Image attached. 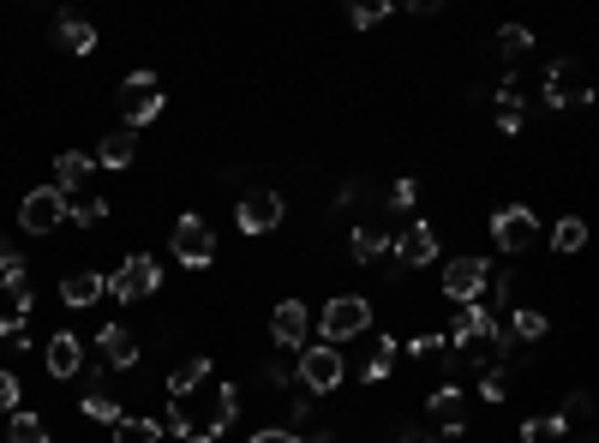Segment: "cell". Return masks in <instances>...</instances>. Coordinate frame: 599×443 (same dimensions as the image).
I'll list each match as a JSON object with an SVG mask.
<instances>
[{
	"instance_id": "cell-5",
	"label": "cell",
	"mask_w": 599,
	"mask_h": 443,
	"mask_svg": "<svg viewBox=\"0 0 599 443\" xmlns=\"http://www.w3.org/2000/svg\"><path fill=\"white\" fill-rule=\"evenodd\" d=\"M61 222H66V192L61 186L24 192V204H19V228L24 234H61Z\"/></svg>"
},
{
	"instance_id": "cell-31",
	"label": "cell",
	"mask_w": 599,
	"mask_h": 443,
	"mask_svg": "<svg viewBox=\"0 0 599 443\" xmlns=\"http://www.w3.org/2000/svg\"><path fill=\"white\" fill-rule=\"evenodd\" d=\"M109 216V204L102 198H66V222H79V228H91V222Z\"/></svg>"
},
{
	"instance_id": "cell-3",
	"label": "cell",
	"mask_w": 599,
	"mask_h": 443,
	"mask_svg": "<svg viewBox=\"0 0 599 443\" xmlns=\"http://www.w3.org/2000/svg\"><path fill=\"white\" fill-rule=\"evenodd\" d=\"M156 288H163V264H156V258H144V253H133V258L121 264V270L109 276V293H114L121 306H138V300H151Z\"/></svg>"
},
{
	"instance_id": "cell-33",
	"label": "cell",
	"mask_w": 599,
	"mask_h": 443,
	"mask_svg": "<svg viewBox=\"0 0 599 443\" xmlns=\"http://www.w3.org/2000/svg\"><path fill=\"white\" fill-rule=\"evenodd\" d=\"M551 437H569L558 413H551V420H528V425H521V443H551Z\"/></svg>"
},
{
	"instance_id": "cell-22",
	"label": "cell",
	"mask_w": 599,
	"mask_h": 443,
	"mask_svg": "<svg viewBox=\"0 0 599 443\" xmlns=\"http://www.w3.org/2000/svg\"><path fill=\"white\" fill-rule=\"evenodd\" d=\"M384 234H378V228H354V234H348V253H354V264H378V258H384Z\"/></svg>"
},
{
	"instance_id": "cell-37",
	"label": "cell",
	"mask_w": 599,
	"mask_h": 443,
	"mask_svg": "<svg viewBox=\"0 0 599 443\" xmlns=\"http://www.w3.org/2000/svg\"><path fill=\"white\" fill-rule=\"evenodd\" d=\"M252 443H300V432H282V425H270V432H252Z\"/></svg>"
},
{
	"instance_id": "cell-39",
	"label": "cell",
	"mask_w": 599,
	"mask_h": 443,
	"mask_svg": "<svg viewBox=\"0 0 599 443\" xmlns=\"http://www.w3.org/2000/svg\"><path fill=\"white\" fill-rule=\"evenodd\" d=\"M569 443H599V432H569Z\"/></svg>"
},
{
	"instance_id": "cell-32",
	"label": "cell",
	"mask_w": 599,
	"mask_h": 443,
	"mask_svg": "<svg viewBox=\"0 0 599 443\" xmlns=\"http://www.w3.org/2000/svg\"><path fill=\"white\" fill-rule=\"evenodd\" d=\"M384 12H390V0H360V7H348V24H354V31H372Z\"/></svg>"
},
{
	"instance_id": "cell-17",
	"label": "cell",
	"mask_w": 599,
	"mask_h": 443,
	"mask_svg": "<svg viewBox=\"0 0 599 443\" xmlns=\"http://www.w3.org/2000/svg\"><path fill=\"white\" fill-rule=\"evenodd\" d=\"M54 42H61L66 54H91L96 49V24L79 19V12H66V19H54Z\"/></svg>"
},
{
	"instance_id": "cell-25",
	"label": "cell",
	"mask_w": 599,
	"mask_h": 443,
	"mask_svg": "<svg viewBox=\"0 0 599 443\" xmlns=\"http://www.w3.org/2000/svg\"><path fill=\"white\" fill-rule=\"evenodd\" d=\"M114 443H163V425L156 420H121L114 425Z\"/></svg>"
},
{
	"instance_id": "cell-8",
	"label": "cell",
	"mask_w": 599,
	"mask_h": 443,
	"mask_svg": "<svg viewBox=\"0 0 599 443\" xmlns=\"http://www.w3.org/2000/svg\"><path fill=\"white\" fill-rule=\"evenodd\" d=\"M486 288H492V264H486V258H450V264H444V300L474 306Z\"/></svg>"
},
{
	"instance_id": "cell-40",
	"label": "cell",
	"mask_w": 599,
	"mask_h": 443,
	"mask_svg": "<svg viewBox=\"0 0 599 443\" xmlns=\"http://www.w3.org/2000/svg\"><path fill=\"white\" fill-rule=\"evenodd\" d=\"M426 443H462V432H444V437H426Z\"/></svg>"
},
{
	"instance_id": "cell-18",
	"label": "cell",
	"mask_w": 599,
	"mask_h": 443,
	"mask_svg": "<svg viewBox=\"0 0 599 443\" xmlns=\"http://www.w3.org/2000/svg\"><path fill=\"white\" fill-rule=\"evenodd\" d=\"M444 336H450V342H462V348L467 342H486V336H492V312H486V306H462V318L450 323Z\"/></svg>"
},
{
	"instance_id": "cell-41",
	"label": "cell",
	"mask_w": 599,
	"mask_h": 443,
	"mask_svg": "<svg viewBox=\"0 0 599 443\" xmlns=\"http://www.w3.org/2000/svg\"><path fill=\"white\" fill-rule=\"evenodd\" d=\"M193 443H216V437H193Z\"/></svg>"
},
{
	"instance_id": "cell-30",
	"label": "cell",
	"mask_w": 599,
	"mask_h": 443,
	"mask_svg": "<svg viewBox=\"0 0 599 443\" xmlns=\"http://www.w3.org/2000/svg\"><path fill=\"white\" fill-rule=\"evenodd\" d=\"M528 49H534V37L521 31V24H504V31H498V54H504V61H521Z\"/></svg>"
},
{
	"instance_id": "cell-24",
	"label": "cell",
	"mask_w": 599,
	"mask_h": 443,
	"mask_svg": "<svg viewBox=\"0 0 599 443\" xmlns=\"http://www.w3.org/2000/svg\"><path fill=\"white\" fill-rule=\"evenodd\" d=\"M7 443H49V425H42L37 413H12V425H7Z\"/></svg>"
},
{
	"instance_id": "cell-29",
	"label": "cell",
	"mask_w": 599,
	"mask_h": 443,
	"mask_svg": "<svg viewBox=\"0 0 599 443\" xmlns=\"http://www.w3.org/2000/svg\"><path fill=\"white\" fill-rule=\"evenodd\" d=\"M84 413H91V420H109V425H121V420H126L121 402H114L109 390H91V395H84Z\"/></svg>"
},
{
	"instance_id": "cell-20",
	"label": "cell",
	"mask_w": 599,
	"mask_h": 443,
	"mask_svg": "<svg viewBox=\"0 0 599 443\" xmlns=\"http://www.w3.org/2000/svg\"><path fill=\"white\" fill-rule=\"evenodd\" d=\"M133 156H138L133 132H109V138L96 144V168H133Z\"/></svg>"
},
{
	"instance_id": "cell-38",
	"label": "cell",
	"mask_w": 599,
	"mask_h": 443,
	"mask_svg": "<svg viewBox=\"0 0 599 443\" xmlns=\"http://www.w3.org/2000/svg\"><path fill=\"white\" fill-rule=\"evenodd\" d=\"M12 264H19V253H12V240H7V234H0V276H7Z\"/></svg>"
},
{
	"instance_id": "cell-28",
	"label": "cell",
	"mask_w": 599,
	"mask_h": 443,
	"mask_svg": "<svg viewBox=\"0 0 599 443\" xmlns=\"http://www.w3.org/2000/svg\"><path fill=\"white\" fill-rule=\"evenodd\" d=\"M558 420H564V432H576L581 420H593V395H588V390H569V402H564Z\"/></svg>"
},
{
	"instance_id": "cell-4",
	"label": "cell",
	"mask_w": 599,
	"mask_h": 443,
	"mask_svg": "<svg viewBox=\"0 0 599 443\" xmlns=\"http://www.w3.org/2000/svg\"><path fill=\"white\" fill-rule=\"evenodd\" d=\"M234 222H240V234H276L282 228V192H270V186H246L240 192V204H234Z\"/></svg>"
},
{
	"instance_id": "cell-35",
	"label": "cell",
	"mask_w": 599,
	"mask_h": 443,
	"mask_svg": "<svg viewBox=\"0 0 599 443\" xmlns=\"http://www.w3.org/2000/svg\"><path fill=\"white\" fill-rule=\"evenodd\" d=\"M0 408H19V378L0 365Z\"/></svg>"
},
{
	"instance_id": "cell-11",
	"label": "cell",
	"mask_w": 599,
	"mask_h": 443,
	"mask_svg": "<svg viewBox=\"0 0 599 443\" xmlns=\"http://www.w3.org/2000/svg\"><path fill=\"white\" fill-rule=\"evenodd\" d=\"M492 240H498L504 253H528V246L539 240V216L521 210V204H504V210L492 216Z\"/></svg>"
},
{
	"instance_id": "cell-1",
	"label": "cell",
	"mask_w": 599,
	"mask_h": 443,
	"mask_svg": "<svg viewBox=\"0 0 599 443\" xmlns=\"http://www.w3.org/2000/svg\"><path fill=\"white\" fill-rule=\"evenodd\" d=\"M234 413H240V390H234V383H198V390H186V395H174V402H168L163 437H180V443L216 437V432H228V425H234Z\"/></svg>"
},
{
	"instance_id": "cell-26",
	"label": "cell",
	"mask_w": 599,
	"mask_h": 443,
	"mask_svg": "<svg viewBox=\"0 0 599 443\" xmlns=\"http://www.w3.org/2000/svg\"><path fill=\"white\" fill-rule=\"evenodd\" d=\"M509 330H516V342H546V330H551V323H546V312H534V306H521Z\"/></svg>"
},
{
	"instance_id": "cell-12",
	"label": "cell",
	"mask_w": 599,
	"mask_h": 443,
	"mask_svg": "<svg viewBox=\"0 0 599 443\" xmlns=\"http://www.w3.org/2000/svg\"><path fill=\"white\" fill-rule=\"evenodd\" d=\"M306 330H312V312H306V306L300 300H282V306H276V312H270V336H276V342H282V348H312V342H306Z\"/></svg>"
},
{
	"instance_id": "cell-6",
	"label": "cell",
	"mask_w": 599,
	"mask_h": 443,
	"mask_svg": "<svg viewBox=\"0 0 599 443\" xmlns=\"http://www.w3.org/2000/svg\"><path fill=\"white\" fill-rule=\"evenodd\" d=\"M342 378H348V365H342V348H330V342H312V348L300 353V383H306V395H330Z\"/></svg>"
},
{
	"instance_id": "cell-23",
	"label": "cell",
	"mask_w": 599,
	"mask_h": 443,
	"mask_svg": "<svg viewBox=\"0 0 599 443\" xmlns=\"http://www.w3.org/2000/svg\"><path fill=\"white\" fill-rule=\"evenodd\" d=\"M551 246H558V253H581V246H588V222H581V216H564L558 228H551Z\"/></svg>"
},
{
	"instance_id": "cell-16",
	"label": "cell",
	"mask_w": 599,
	"mask_h": 443,
	"mask_svg": "<svg viewBox=\"0 0 599 443\" xmlns=\"http://www.w3.org/2000/svg\"><path fill=\"white\" fill-rule=\"evenodd\" d=\"M91 168H96V156H84V151H61V162H54V186H61L66 198H79L84 181H91Z\"/></svg>"
},
{
	"instance_id": "cell-15",
	"label": "cell",
	"mask_w": 599,
	"mask_h": 443,
	"mask_svg": "<svg viewBox=\"0 0 599 443\" xmlns=\"http://www.w3.org/2000/svg\"><path fill=\"white\" fill-rule=\"evenodd\" d=\"M437 258V234H432V222H414V228L396 240V264L402 270H420V264H432Z\"/></svg>"
},
{
	"instance_id": "cell-19",
	"label": "cell",
	"mask_w": 599,
	"mask_h": 443,
	"mask_svg": "<svg viewBox=\"0 0 599 443\" xmlns=\"http://www.w3.org/2000/svg\"><path fill=\"white\" fill-rule=\"evenodd\" d=\"M102 288H109V282H102L96 270H79V276H66V282H61V300L84 312V306H96V300H102Z\"/></svg>"
},
{
	"instance_id": "cell-9",
	"label": "cell",
	"mask_w": 599,
	"mask_h": 443,
	"mask_svg": "<svg viewBox=\"0 0 599 443\" xmlns=\"http://www.w3.org/2000/svg\"><path fill=\"white\" fill-rule=\"evenodd\" d=\"M551 102V109H581V102L593 96V84H588V66H576V61H558L546 72V91H539Z\"/></svg>"
},
{
	"instance_id": "cell-7",
	"label": "cell",
	"mask_w": 599,
	"mask_h": 443,
	"mask_svg": "<svg viewBox=\"0 0 599 443\" xmlns=\"http://www.w3.org/2000/svg\"><path fill=\"white\" fill-rule=\"evenodd\" d=\"M163 84H156V72H133V79L121 84V114H126V126H151L156 114H163Z\"/></svg>"
},
{
	"instance_id": "cell-21",
	"label": "cell",
	"mask_w": 599,
	"mask_h": 443,
	"mask_svg": "<svg viewBox=\"0 0 599 443\" xmlns=\"http://www.w3.org/2000/svg\"><path fill=\"white\" fill-rule=\"evenodd\" d=\"M198 383H210V360H204V353H193V360H180V365H174L168 395H186V390H198Z\"/></svg>"
},
{
	"instance_id": "cell-14",
	"label": "cell",
	"mask_w": 599,
	"mask_h": 443,
	"mask_svg": "<svg viewBox=\"0 0 599 443\" xmlns=\"http://www.w3.org/2000/svg\"><path fill=\"white\" fill-rule=\"evenodd\" d=\"M96 348H102V365H138V336L126 330V323H102L96 330Z\"/></svg>"
},
{
	"instance_id": "cell-10",
	"label": "cell",
	"mask_w": 599,
	"mask_h": 443,
	"mask_svg": "<svg viewBox=\"0 0 599 443\" xmlns=\"http://www.w3.org/2000/svg\"><path fill=\"white\" fill-rule=\"evenodd\" d=\"M174 258L193 264V270H204V264L216 258V234H210V222H204V216H180V222H174Z\"/></svg>"
},
{
	"instance_id": "cell-13",
	"label": "cell",
	"mask_w": 599,
	"mask_h": 443,
	"mask_svg": "<svg viewBox=\"0 0 599 443\" xmlns=\"http://www.w3.org/2000/svg\"><path fill=\"white\" fill-rule=\"evenodd\" d=\"M42 360H49V372L54 378H79L84 372V348H79V336H72V330H54L49 336V348H42Z\"/></svg>"
},
{
	"instance_id": "cell-34",
	"label": "cell",
	"mask_w": 599,
	"mask_h": 443,
	"mask_svg": "<svg viewBox=\"0 0 599 443\" xmlns=\"http://www.w3.org/2000/svg\"><path fill=\"white\" fill-rule=\"evenodd\" d=\"M479 395H486V402H504V395H509V372H504V365H492V372L479 378Z\"/></svg>"
},
{
	"instance_id": "cell-27",
	"label": "cell",
	"mask_w": 599,
	"mask_h": 443,
	"mask_svg": "<svg viewBox=\"0 0 599 443\" xmlns=\"http://www.w3.org/2000/svg\"><path fill=\"white\" fill-rule=\"evenodd\" d=\"M390 365H396V342L378 336V342L366 348V378H390Z\"/></svg>"
},
{
	"instance_id": "cell-36",
	"label": "cell",
	"mask_w": 599,
	"mask_h": 443,
	"mask_svg": "<svg viewBox=\"0 0 599 443\" xmlns=\"http://www.w3.org/2000/svg\"><path fill=\"white\" fill-rule=\"evenodd\" d=\"M414 192H420L414 181H402L396 192H390V210H407V204H414Z\"/></svg>"
},
{
	"instance_id": "cell-2",
	"label": "cell",
	"mask_w": 599,
	"mask_h": 443,
	"mask_svg": "<svg viewBox=\"0 0 599 443\" xmlns=\"http://www.w3.org/2000/svg\"><path fill=\"white\" fill-rule=\"evenodd\" d=\"M318 330H324L330 348H342V342H354V336L372 330V306L354 300V293H335V300L324 306V318H318Z\"/></svg>"
}]
</instances>
